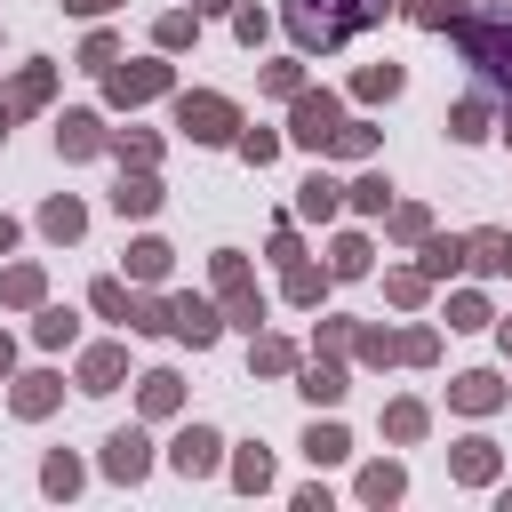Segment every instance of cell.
<instances>
[{
  "mask_svg": "<svg viewBox=\"0 0 512 512\" xmlns=\"http://www.w3.org/2000/svg\"><path fill=\"white\" fill-rule=\"evenodd\" d=\"M288 136H296L304 152H328V136H336V96H296Z\"/></svg>",
  "mask_w": 512,
  "mask_h": 512,
  "instance_id": "4",
  "label": "cell"
},
{
  "mask_svg": "<svg viewBox=\"0 0 512 512\" xmlns=\"http://www.w3.org/2000/svg\"><path fill=\"white\" fill-rule=\"evenodd\" d=\"M400 8H408V16L424 24V32H448V24L464 16V0H400Z\"/></svg>",
  "mask_w": 512,
  "mask_h": 512,
  "instance_id": "13",
  "label": "cell"
},
{
  "mask_svg": "<svg viewBox=\"0 0 512 512\" xmlns=\"http://www.w3.org/2000/svg\"><path fill=\"white\" fill-rule=\"evenodd\" d=\"M144 408H152V416H168V408H176V376H168V368H152V376H144Z\"/></svg>",
  "mask_w": 512,
  "mask_h": 512,
  "instance_id": "26",
  "label": "cell"
},
{
  "mask_svg": "<svg viewBox=\"0 0 512 512\" xmlns=\"http://www.w3.org/2000/svg\"><path fill=\"white\" fill-rule=\"evenodd\" d=\"M168 88V64H112V104H144Z\"/></svg>",
  "mask_w": 512,
  "mask_h": 512,
  "instance_id": "5",
  "label": "cell"
},
{
  "mask_svg": "<svg viewBox=\"0 0 512 512\" xmlns=\"http://www.w3.org/2000/svg\"><path fill=\"white\" fill-rule=\"evenodd\" d=\"M0 296H8V304H40V272H32V264H16V272L0 280Z\"/></svg>",
  "mask_w": 512,
  "mask_h": 512,
  "instance_id": "23",
  "label": "cell"
},
{
  "mask_svg": "<svg viewBox=\"0 0 512 512\" xmlns=\"http://www.w3.org/2000/svg\"><path fill=\"white\" fill-rule=\"evenodd\" d=\"M304 448H312V464H336V456H344V432H336V424H312Z\"/></svg>",
  "mask_w": 512,
  "mask_h": 512,
  "instance_id": "28",
  "label": "cell"
},
{
  "mask_svg": "<svg viewBox=\"0 0 512 512\" xmlns=\"http://www.w3.org/2000/svg\"><path fill=\"white\" fill-rule=\"evenodd\" d=\"M352 208H360V216H384V208H392V184H384V176H360V184H352Z\"/></svg>",
  "mask_w": 512,
  "mask_h": 512,
  "instance_id": "17",
  "label": "cell"
},
{
  "mask_svg": "<svg viewBox=\"0 0 512 512\" xmlns=\"http://www.w3.org/2000/svg\"><path fill=\"white\" fill-rule=\"evenodd\" d=\"M48 488H56V496H72V488H80V464H72V456H56V464H48Z\"/></svg>",
  "mask_w": 512,
  "mask_h": 512,
  "instance_id": "38",
  "label": "cell"
},
{
  "mask_svg": "<svg viewBox=\"0 0 512 512\" xmlns=\"http://www.w3.org/2000/svg\"><path fill=\"white\" fill-rule=\"evenodd\" d=\"M384 432H392V440H416V432H424V408H416V400H400V408L384 416Z\"/></svg>",
  "mask_w": 512,
  "mask_h": 512,
  "instance_id": "27",
  "label": "cell"
},
{
  "mask_svg": "<svg viewBox=\"0 0 512 512\" xmlns=\"http://www.w3.org/2000/svg\"><path fill=\"white\" fill-rule=\"evenodd\" d=\"M40 224H48L56 240H80V224H88V216H80V200H48V208H40Z\"/></svg>",
  "mask_w": 512,
  "mask_h": 512,
  "instance_id": "14",
  "label": "cell"
},
{
  "mask_svg": "<svg viewBox=\"0 0 512 512\" xmlns=\"http://www.w3.org/2000/svg\"><path fill=\"white\" fill-rule=\"evenodd\" d=\"M168 328L192 336V344H216V312H208L200 296H176V304H168Z\"/></svg>",
  "mask_w": 512,
  "mask_h": 512,
  "instance_id": "7",
  "label": "cell"
},
{
  "mask_svg": "<svg viewBox=\"0 0 512 512\" xmlns=\"http://www.w3.org/2000/svg\"><path fill=\"white\" fill-rule=\"evenodd\" d=\"M144 464H152V456H144V432H112V440H104V472H112V480H144Z\"/></svg>",
  "mask_w": 512,
  "mask_h": 512,
  "instance_id": "6",
  "label": "cell"
},
{
  "mask_svg": "<svg viewBox=\"0 0 512 512\" xmlns=\"http://www.w3.org/2000/svg\"><path fill=\"white\" fill-rule=\"evenodd\" d=\"M376 144V128H360V120H336V136H328V152H344V160H360Z\"/></svg>",
  "mask_w": 512,
  "mask_h": 512,
  "instance_id": "16",
  "label": "cell"
},
{
  "mask_svg": "<svg viewBox=\"0 0 512 512\" xmlns=\"http://www.w3.org/2000/svg\"><path fill=\"white\" fill-rule=\"evenodd\" d=\"M264 88L272 96H296V64H264Z\"/></svg>",
  "mask_w": 512,
  "mask_h": 512,
  "instance_id": "40",
  "label": "cell"
},
{
  "mask_svg": "<svg viewBox=\"0 0 512 512\" xmlns=\"http://www.w3.org/2000/svg\"><path fill=\"white\" fill-rule=\"evenodd\" d=\"M112 208H120V216H152V208H160V184H152V176H120Z\"/></svg>",
  "mask_w": 512,
  "mask_h": 512,
  "instance_id": "11",
  "label": "cell"
},
{
  "mask_svg": "<svg viewBox=\"0 0 512 512\" xmlns=\"http://www.w3.org/2000/svg\"><path fill=\"white\" fill-rule=\"evenodd\" d=\"M56 144L80 160V152H96L104 144V128H96V112H64V128H56Z\"/></svg>",
  "mask_w": 512,
  "mask_h": 512,
  "instance_id": "10",
  "label": "cell"
},
{
  "mask_svg": "<svg viewBox=\"0 0 512 512\" xmlns=\"http://www.w3.org/2000/svg\"><path fill=\"white\" fill-rule=\"evenodd\" d=\"M64 8H72V16H104L112 0H64Z\"/></svg>",
  "mask_w": 512,
  "mask_h": 512,
  "instance_id": "42",
  "label": "cell"
},
{
  "mask_svg": "<svg viewBox=\"0 0 512 512\" xmlns=\"http://www.w3.org/2000/svg\"><path fill=\"white\" fill-rule=\"evenodd\" d=\"M240 152H248V160H256V168H264V160H272V152H280V136H264V128H248V136H240Z\"/></svg>",
  "mask_w": 512,
  "mask_h": 512,
  "instance_id": "36",
  "label": "cell"
},
{
  "mask_svg": "<svg viewBox=\"0 0 512 512\" xmlns=\"http://www.w3.org/2000/svg\"><path fill=\"white\" fill-rule=\"evenodd\" d=\"M336 272H344V280L368 272V240H336Z\"/></svg>",
  "mask_w": 512,
  "mask_h": 512,
  "instance_id": "34",
  "label": "cell"
},
{
  "mask_svg": "<svg viewBox=\"0 0 512 512\" xmlns=\"http://www.w3.org/2000/svg\"><path fill=\"white\" fill-rule=\"evenodd\" d=\"M456 256H464V240H424V272H456Z\"/></svg>",
  "mask_w": 512,
  "mask_h": 512,
  "instance_id": "32",
  "label": "cell"
},
{
  "mask_svg": "<svg viewBox=\"0 0 512 512\" xmlns=\"http://www.w3.org/2000/svg\"><path fill=\"white\" fill-rule=\"evenodd\" d=\"M192 8H232V0H192Z\"/></svg>",
  "mask_w": 512,
  "mask_h": 512,
  "instance_id": "45",
  "label": "cell"
},
{
  "mask_svg": "<svg viewBox=\"0 0 512 512\" xmlns=\"http://www.w3.org/2000/svg\"><path fill=\"white\" fill-rule=\"evenodd\" d=\"M128 272H136V280H160V272H168V248H160V240H136V248H128Z\"/></svg>",
  "mask_w": 512,
  "mask_h": 512,
  "instance_id": "18",
  "label": "cell"
},
{
  "mask_svg": "<svg viewBox=\"0 0 512 512\" xmlns=\"http://www.w3.org/2000/svg\"><path fill=\"white\" fill-rule=\"evenodd\" d=\"M232 480H240V488H264V480H272V456H264V448H248V456L232 464Z\"/></svg>",
  "mask_w": 512,
  "mask_h": 512,
  "instance_id": "29",
  "label": "cell"
},
{
  "mask_svg": "<svg viewBox=\"0 0 512 512\" xmlns=\"http://www.w3.org/2000/svg\"><path fill=\"white\" fill-rule=\"evenodd\" d=\"M472 264H480V272H504V232H480V240H472Z\"/></svg>",
  "mask_w": 512,
  "mask_h": 512,
  "instance_id": "31",
  "label": "cell"
},
{
  "mask_svg": "<svg viewBox=\"0 0 512 512\" xmlns=\"http://www.w3.org/2000/svg\"><path fill=\"white\" fill-rule=\"evenodd\" d=\"M360 496H368V504H392V496H400V472H392V464H376V472L360 480Z\"/></svg>",
  "mask_w": 512,
  "mask_h": 512,
  "instance_id": "30",
  "label": "cell"
},
{
  "mask_svg": "<svg viewBox=\"0 0 512 512\" xmlns=\"http://www.w3.org/2000/svg\"><path fill=\"white\" fill-rule=\"evenodd\" d=\"M40 344H72V312H40Z\"/></svg>",
  "mask_w": 512,
  "mask_h": 512,
  "instance_id": "37",
  "label": "cell"
},
{
  "mask_svg": "<svg viewBox=\"0 0 512 512\" xmlns=\"http://www.w3.org/2000/svg\"><path fill=\"white\" fill-rule=\"evenodd\" d=\"M456 408H496V376H456Z\"/></svg>",
  "mask_w": 512,
  "mask_h": 512,
  "instance_id": "19",
  "label": "cell"
},
{
  "mask_svg": "<svg viewBox=\"0 0 512 512\" xmlns=\"http://www.w3.org/2000/svg\"><path fill=\"white\" fill-rule=\"evenodd\" d=\"M360 96H368V104H376V96H400V64H368V72H360Z\"/></svg>",
  "mask_w": 512,
  "mask_h": 512,
  "instance_id": "20",
  "label": "cell"
},
{
  "mask_svg": "<svg viewBox=\"0 0 512 512\" xmlns=\"http://www.w3.org/2000/svg\"><path fill=\"white\" fill-rule=\"evenodd\" d=\"M8 360H16V352H8V336H0V376H8Z\"/></svg>",
  "mask_w": 512,
  "mask_h": 512,
  "instance_id": "44",
  "label": "cell"
},
{
  "mask_svg": "<svg viewBox=\"0 0 512 512\" xmlns=\"http://www.w3.org/2000/svg\"><path fill=\"white\" fill-rule=\"evenodd\" d=\"M120 368H128V360L104 344V352H88V360H80V384H88V392H112V384H120Z\"/></svg>",
  "mask_w": 512,
  "mask_h": 512,
  "instance_id": "12",
  "label": "cell"
},
{
  "mask_svg": "<svg viewBox=\"0 0 512 512\" xmlns=\"http://www.w3.org/2000/svg\"><path fill=\"white\" fill-rule=\"evenodd\" d=\"M488 472H496V448L488 440H464L456 448V480H488Z\"/></svg>",
  "mask_w": 512,
  "mask_h": 512,
  "instance_id": "15",
  "label": "cell"
},
{
  "mask_svg": "<svg viewBox=\"0 0 512 512\" xmlns=\"http://www.w3.org/2000/svg\"><path fill=\"white\" fill-rule=\"evenodd\" d=\"M176 128L200 136V144H224V136L240 128V112H232L224 96H184V104H176Z\"/></svg>",
  "mask_w": 512,
  "mask_h": 512,
  "instance_id": "3",
  "label": "cell"
},
{
  "mask_svg": "<svg viewBox=\"0 0 512 512\" xmlns=\"http://www.w3.org/2000/svg\"><path fill=\"white\" fill-rule=\"evenodd\" d=\"M176 472H216V432H208V424L176 432Z\"/></svg>",
  "mask_w": 512,
  "mask_h": 512,
  "instance_id": "8",
  "label": "cell"
},
{
  "mask_svg": "<svg viewBox=\"0 0 512 512\" xmlns=\"http://www.w3.org/2000/svg\"><path fill=\"white\" fill-rule=\"evenodd\" d=\"M456 48H464V64L480 72V88H488V96H512V8L456 16Z\"/></svg>",
  "mask_w": 512,
  "mask_h": 512,
  "instance_id": "2",
  "label": "cell"
},
{
  "mask_svg": "<svg viewBox=\"0 0 512 512\" xmlns=\"http://www.w3.org/2000/svg\"><path fill=\"white\" fill-rule=\"evenodd\" d=\"M40 96H48V64H24V72H16V88H8L0 104H8V120H16V112H32Z\"/></svg>",
  "mask_w": 512,
  "mask_h": 512,
  "instance_id": "9",
  "label": "cell"
},
{
  "mask_svg": "<svg viewBox=\"0 0 512 512\" xmlns=\"http://www.w3.org/2000/svg\"><path fill=\"white\" fill-rule=\"evenodd\" d=\"M192 40V16H160V48H184Z\"/></svg>",
  "mask_w": 512,
  "mask_h": 512,
  "instance_id": "39",
  "label": "cell"
},
{
  "mask_svg": "<svg viewBox=\"0 0 512 512\" xmlns=\"http://www.w3.org/2000/svg\"><path fill=\"white\" fill-rule=\"evenodd\" d=\"M96 312H112V320H128V288H120V280H96Z\"/></svg>",
  "mask_w": 512,
  "mask_h": 512,
  "instance_id": "35",
  "label": "cell"
},
{
  "mask_svg": "<svg viewBox=\"0 0 512 512\" xmlns=\"http://www.w3.org/2000/svg\"><path fill=\"white\" fill-rule=\"evenodd\" d=\"M48 400H56V376H24V384H16V408H24V416H40Z\"/></svg>",
  "mask_w": 512,
  "mask_h": 512,
  "instance_id": "25",
  "label": "cell"
},
{
  "mask_svg": "<svg viewBox=\"0 0 512 512\" xmlns=\"http://www.w3.org/2000/svg\"><path fill=\"white\" fill-rule=\"evenodd\" d=\"M504 272H512V232H504Z\"/></svg>",
  "mask_w": 512,
  "mask_h": 512,
  "instance_id": "46",
  "label": "cell"
},
{
  "mask_svg": "<svg viewBox=\"0 0 512 512\" xmlns=\"http://www.w3.org/2000/svg\"><path fill=\"white\" fill-rule=\"evenodd\" d=\"M336 192H344V184H328V176H312L296 208H304V216H336Z\"/></svg>",
  "mask_w": 512,
  "mask_h": 512,
  "instance_id": "22",
  "label": "cell"
},
{
  "mask_svg": "<svg viewBox=\"0 0 512 512\" xmlns=\"http://www.w3.org/2000/svg\"><path fill=\"white\" fill-rule=\"evenodd\" d=\"M0 136H8V104H0Z\"/></svg>",
  "mask_w": 512,
  "mask_h": 512,
  "instance_id": "47",
  "label": "cell"
},
{
  "mask_svg": "<svg viewBox=\"0 0 512 512\" xmlns=\"http://www.w3.org/2000/svg\"><path fill=\"white\" fill-rule=\"evenodd\" d=\"M320 288H328V280H320V272H312V264H288V296H296V304H312V296H320Z\"/></svg>",
  "mask_w": 512,
  "mask_h": 512,
  "instance_id": "33",
  "label": "cell"
},
{
  "mask_svg": "<svg viewBox=\"0 0 512 512\" xmlns=\"http://www.w3.org/2000/svg\"><path fill=\"white\" fill-rule=\"evenodd\" d=\"M304 392H312V400H344V368H328V360L304 368Z\"/></svg>",
  "mask_w": 512,
  "mask_h": 512,
  "instance_id": "24",
  "label": "cell"
},
{
  "mask_svg": "<svg viewBox=\"0 0 512 512\" xmlns=\"http://www.w3.org/2000/svg\"><path fill=\"white\" fill-rule=\"evenodd\" d=\"M288 360H296V352H288L280 336H264V344H256V368H288Z\"/></svg>",
  "mask_w": 512,
  "mask_h": 512,
  "instance_id": "41",
  "label": "cell"
},
{
  "mask_svg": "<svg viewBox=\"0 0 512 512\" xmlns=\"http://www.w3.org/2000/svg\"><path fill=\"white\" fill-rule=\"evenodd\" d=\"M384 8H392V0H280V16H288V40H296L304 56H328V48H344L352 32L384 24Z\"/></svg>",
  "mask_w": 512,
  "mask_h": 512,
  "instance_id": "1",
  "label": "cell"
},
{
  "mask_svg": "<svg viewBox=\"0 0 512 512\" xmlns=\"http://www.w3.org/2000/svg\"><path fill=\"white\" fill-rule=\"evenodd\" d=\"M0 248H16V224H8V216H0Z\"/></svg>",
  "mask_w": 512,
  "mask_h": 512,
  "instance_id": "43",
  "label": "cell"
},
{
  "mask_svg": "<svg viewBox=\"0 0 512 512\" xmlns=\"http://www.w3.org/2000/svg\"><path fill=\"white\" fill-rule=\"evenodd\" d=\"M448 128H456V136H488V104H480V96H464V104L448 112Z\"/></svg>",
  "mask_w": 512,
  "mask_h": 512,
  "instance_id": "21",
  "label": "cell"
}]
</instances>
